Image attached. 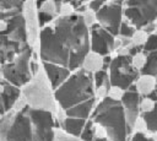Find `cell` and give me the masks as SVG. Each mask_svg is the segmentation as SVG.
Instances as JSON below:
<instances>
[{"instance_id": "6da1fadb", "label": "cell", "mask_w": 157, "mask_h": 141, "mask_svg": "<svg viewBox=\"0 0 157 141\" xmlns=\"http://www.w3.org/2000/svg\"><path fill=\"white\" fill-rule=\"evenodd\" d=\"M90 50V29L78 13L58 16L40 29L37 53L42 63L60 65L74 72L81 67Z\"/></svg>"}, {"instance_id": "7a4b0ae2", "label": "cell", "mask_w": 157, "mask_h": 141, "mask_svg": "<svg viewBox=\"0 0 157 141\" xmlns=\"http://www.w3.org/2000/svg\"><path fill=\"white\" fill-rule=\"evenodd\" d=\"M54 98L65 112L78 103L94 98L93 75L78 69L69 76V78L54 91Z\"/></svg>"}, {"instance_id": "3957f363", "label": "cell", "mask_w": 157, "mask_h": 141, "mask_svg": "<svg viewBox=\"0 0 157 141\" xmlns=\"http://www.w3.org/2000/svg\"><path fill=\"white\" fill-rule=\"evenodd\" d=\"M91 120L103 125L107 129L108 139L110 141H129L132 135L128 126L120 102H114L109 98L98 101Z\"/></svg>"}, {"instance_id": "277c9868", "label": "cell", "mask_w": 157, "mask_h": 141, "mask_svg": "<svg viewBox=\"0 0 157 141\" xmlns=\"http://www.w3.org/2000/svg\"><path fill=\"white\" fill-rule=\"evenodd\" d=\"M21 94L26 99L28 107L36 110H44L55 114L56 102L54 98V91L43 71L39 70L32 80L21 88Z\"/></svg>"}, {"instance_id": "5b68a950", "label": "cell", "mask_w": 157, "mask_h": 141, "mask_svg": "<svg viewBox=\"0 0 157 141\" xmlns=\"http://www.w3.org/2000/svg\"><path fill=\"white\" fill-rule=\"evenodd\" d=\"M33 51L34 49L31 45H26L25 49L15 58L12 63L1 66L0 71L7 83L22 88L32 80L33 75L29 70V61L32 59Z\"/></svg>"}, {"instance_id": "8992f818", "label": "cell", "mask_w": 157, "mask_h": 141, "mask_svg": "<svg viewBox=\"0 0 157 141\" xmlns=\"http://www.w3.org/2000/svg\"><path fill=\"white\" fill-rule=\"evenodd\" d=\"M124 20L136 29L151 23L157 17V1H123Z\"/></svg>"}, {"instance_id": "52a82bcc", "label": "cell", "mask_w": 157, "mask_h": 141, "mask_svg": "<svg viewBox=\"0 0 157 141\" xmlns=\"http://www.w3.org/2000/svg\"><path fill=\"white\" fill-rule=\"evenodd\" d=\"M108 75L112 86H119L125 91L134 86L140 72L131 65V56H113Z\"/></svg>"}, {"instance_id": "ba28073f", "label": "cell", "mask_w": 157, "mask_h": 141, "mask_svg": "<svg viewBox=\"0 0 157 141\" xmlns=\"http://www.w3.org/2000/svg\"><path fill=\"white\" fill-rule=\"evenodd\" d=\"M28 115L32 124L33 141H54L55 129L58 128L54 114L50 112L31 109L28 107Z\"/></svg>"}, {"instance_id": "9c48e42d", "label": "cell", "mask_w": 157, "mask_h": 141, "mask_svg": "<svg viewBox=\"0 0 157 141\" xmlns=\"http://www.w3.org/2000/svg\"><path fill=\"white\" fill-rule=\"evenodd\" d=\"M96 15L101 27L107 29L114 37L119 34L120 25L124 20L123 1H105L104 6Z\"/></svg>"}, {"instance_id": "30bf717a", "label": "cell", "mask_w": 157, "mask_h": 141, "mask_svg": "<svg viewBox=\"0 0 157 141\" xmlns=\"http://www.w3.org/2000/svg\"><path fill=\"white\" fill-rule=\"evenodd\" d=\"M22 15H23V18H25L27 43H28V45H31L37 51L38 50V44H39V34H40V27H39V23H38L37 1H34V0L23 1Z\"/></svg>"}, {"instance_id": "8fae6325", "label": "cell", "mask_w": 157, "mask_h": 141, "mask_svg": "<svg viewBox=\"0 0 157 141\" xmlns=\"http://www.w3.org/2000/svg\"><path fill=\"white\" fill-rule=\"evenodd\" d=\"M1 141H33L32 124L28 115V108L21 113H16L12 124Z\"/></svg>"}, {"instance_id": "7c38bea8", "label": "cell", "mask_w": 157, "mask_h": 141, "mask_svg": "<svg viewBox=\"0 0 157 141\" xmlns=\"http://www.w3.org/2000/svg\"><path fill=\"white\" fill-rule=\"evenodd\" d=\"M113 42L114 36L99 25H96L90 29V49L92 51L98 53L102 56L110 55L113 53Z\"/></svg>"}, {"instance_id": "4fadbf2b", "label": "cell", "mask_w": 157, "mask_h": 141, "mask_svg": "<svg viewBox=\"0 0 157 141\" xmlns=\"http://www.w3.org/2000/svg\"><path fill=\"white\" fill-rule=\"evenodd\" d=\"M140 99H141V97L136 92L135 87L131 86L130 88H128L125 91V94H124V97L120 102L121 105H123V109H124V114H125L128 126L131 130V134H132V126H134L136 119L141 115V113H140Z\"/></svg>"}, {"instance_id": "5bb4252c", "label": "cell", "mask_w": 157, "mask_h": 141, "mask_svg": "<svg viewBox=\"0 0 157 141\" xmlns=\"http://www.w3.org/2000/svg\"><path fill=\"white\" fill-rule=\"evenodd\" d=\"M40 64H42V69L48 78L53 91L59 88L71 75V71L67 67L50 64V63H42V61H40Z\"/></svg>"}, {"instance_id": "9a60e30c", "label": "cell", "mask_w": 157, "mask_h": 141, "mask_svg": "<svg viewBox=\"0 0 157 141\" xmlns=\"http://www.w3.org/2000/svg\"><path fill=\"white\" fill-rule=\"evenodd\" d=\"M97 103H98V99L94 97L92 99L85 101V102L78 103L75 107L67 109L65 112V114H66V116H70V118H78V119L88 120V119H91Z\"/></svg>"}, {"instance_id": "2e32d148", "label": "cell", "mask_w": 157, "mask_h": 141, "mask_svg": "<svg viewBox=\"0 0 157 141\" xmlns=\"http://www.w3.org/2000/svg\"><path fill=\"white\" fill-rule=\"evenodd\" d=\"M134 87L140 97H150L157 88V77L148 74H140Z\"/></svg>"}, {"instance_id": "e0dca14e", "label": "cell", "mask_w": 157, "mask_h": 141, "mask_svg": "<svg viewBox=\"0 0 157 141\" xmlns=\"http://www.w3.org/2000/svg\"><path fill=\"white\" fill-rule=\"evenodd\" d=\"M103 65H104V56L99 55L98 53H94V51L90 50L86 54V56L83 58L80 69H82L86 72H90V74L93 75V74L103 70Z\"/></svg>"}, {"instance_id": "ac0fdd59", "label": "cell", "mask_w": 157, "mask_h": 141, "mask_svg": "<svg viewBox=\"0 0 157 141\" xmlns=\"http://www.w3.org/2000/svg\"><path fill=\"white\" fill-rule=\"evenodd\" d=\"M86 121L87 120H83V119L66 116L64 119V121L60 124V129L64 130L66 134H69L71 136L80 137V135H81V132H82V130L86 125Z\"/></svg>"}, {"instance_id": "d6986e66", "label": "cell", "mask_w": 157, "mask_h": 141, "mask_svg": "<svg viewBox=\"0 0 157 141\" xmlns=\"http://www.w3.org/2000/svg\"><path fill=\"white\" fill-rule=\"evenodd\" d=\"M20 97H21V88L15 87V86H12V85H10L5 81V90L1 94V98H2V104H4V108H5L6 113L12 109L13 103Z\"/></svg>"}, {"instance_id": "ffe728a7", "label": "cell", "mask_w": 157, "mask_h": 141, "mask_svg": "<svg viewBox=\"0 0 157 141\" xmlns=\"http://www.w3.org/2000/svg\"><path fill=\"white\" fill-rule=\"evenodd\" d=\"M61 1H55V0H45V1H37V9L38 11L47 13L52 17H58L59 7H60Z\"/></svg>"}, {"instance_id": "44dd1931", "label": "cell", "mask_w": 157, "mask_h": 141, "mask_svg": "<svg viewBox=\"0 0 157 141\" xmlns=\"http://www.w3.org/2000/svg\"><path fill=\"white\" fill-rule=\"evenodd\" d=\"M148 37H150V34L147 32H145L144 29H141V28L135 29L132 36H131V38H130L131 39V44L134 47H136V48H140V47L144 48V45L148 40Z\"/></svg>"}, {"instance_id": "7402d4cb", "label": "cell", "mask_w": 157, "mask_h": 141, "mask_svg": "<svg viewBox=\"0 0 157 141\" xmlns=\"http://www.w3.org/2000/svg\"><path fill=\"white\" fill-rule=\"evenodd\" d=\"M140 74H148L157 77V51L148 53L147 55V64Z\"/></svg>"}, {"instance_id": "603a6c76", "label": "cell", "mask_w": 157, "mask_h": 141, "mask_svg": "<svg viewBox=\"0 0 157 141\" xmlns=\"http://www.w3.org/2000/svg\"><path fill=\"white\" fill-rule=\"evenodd\" d=\"M156 101L151 97H141L140 99V113L141 115H147L155 112L156 109Z\"/></svg>"}, {"instance_id": "cb8c5ba5", "label": "cell", "mask_w": 157, "mask_h": 141, "mask_svg": "<svg viewBox=\"0 0 157 141\" xmlns=\"http://www.w3.org/2000/svg\"><path fill=\"white\" fill-rule=\"evenodd\" d=\"M147 64V54L141 51H137L136 54H134L131 56V65L135 70H137L139 72H141L144 70V67Z\"/></svg>"}, {"instance_id": "d4e9b609", "label": "cell", "mask_w": 157, "mask_h": 141, "mask_svg": "<svg viewBox=\"0 0 157 141\" xmlns=\"http://www.w3.org/2000/svg\"><path fill=\"white\" fill-rule=\"evenodd\" d=\"M132 134H142V135H147L150 134V130H148V125H147V121L145 119L144 115H140L134 126H132Z\"/></svg>"}, {"instance_id": "484cf974", "label": "cell", "mask_w": 157, "mask_h": 141, "mask_svg": "<svg viewBox=\"0 0 157 141\" xmlns=\"http://www.w3.org/2000/svg\"><path fill=\"white\" fill-rule=\"evenodd\" d=\"M110 86H112V83H110V80H109V77H108V78L103 82V85H101L99 87H96V88H94V97H96L98 101H102V99L107 98V97H108V91H109Z\"/></svg>"}, {"instance_id": "4316f807", "label": "cell", "mask_w": 157, "mask_h": 141, "mask_svg": "<svg viewBox=\"0 0 157 141\" xmlns=\"http://www.w3.org/2000/svg\"><path fill=\"white\" fill-rule=\"evenodd\" d=\"M80 139L82 141H93L94 140V134H93V120L88 119L86 121V125L80 135Z\"/></svg>"}, {"instance_id": "83f0119b", "label": "cell", "mask_w": 157, "mask_h": 141, "mask_svg": "<svg viewBox=\"0 0 157 141\" xmlns=\"http://www.w3.org/2000/svg\"><path fill=\"white\" fill-rule=\"evenodd\" d=\"M124 94H125V90L124 88H121L119 86H110L107 98H109L110 101H114V102H121Z\"/></svg>"}, {"instance_id": "f1b7e54d", "label": "cell", "mask_w": 157, "mask_h": 141, "mask_svg": "<svg viewBox=\"0 0 157 141\" xmlns=\"http://www.w3.org/2000/svg\"><path fill=\"white\" fill-rule=\"evenodd\" d=\"M75 13H76L75 7L71 5L70 1H61L60 7H59V12H58L59 17H70Z\"/></svg>"}, {"instance_id": "f546056e", "label": "cell", "mask_w": 157, "mask_h": 141, "mask_svg": "<svg viewBox=\"0 0 157 141\" xmlns=\"http://www.w3.org/2000/svg\"><path fill=\"white\" fill-rule=\"evenodd\" d=\"M81 16H82L83 23L86 25V27H87L88 29H91L92 27H94L96 25H98L96 12H93V11H91V10H87V11H86L85 13H82Z\"/></svg>"}, {"instance_id": "4dcf8cb0", "label": "cell", "mask_w": 157, "mask_h": 141, "mask_svg": "<svg viewBox=\"0 0 157 141\" xmlns=\"http://www.w3.org/2000/svg\"><path fill=\"white\" fill-rule=\"evenodd\" d=\"M136 28L134 26H131L126 20H123L121 25H120V29H119V34L118 36H121V37H126V38H131L134 31Z\"/></svg>"}, {"instance_id": "1f68e13d", "label": "cell", "mask_w": 157, "mask_h": 141, "mask_svg": "<svg viewBox=\"0 0 157 141\" xmlns=\"http://www.w3.org/2000/svg\"><path fill=\"white\" fill-rule=\"evenodd\" d=\"M144 53H153L157 51V34H151L148 37L147 43L144 45Z\"/></svg>"}, {"instance_id": "d6a6232c", "label": "cell", "mask_w": 157, "mask_h": 141, "mask_svg": "<svg viewBox=\"0 0 157 141\" xmlns=\"http://www.w3.org/2000/svg\"><path fill=\"white\" fill-rule=\"evenodd\" d=\"M93 134H94V139H108L107 129L103 125L94 121H93Z\"/></svg>"}, {"instance_id": "836d02e7", "label": "cell", "mask_w": 157, "mask_h": 141, "mask_svg": "<svg viewBox=\"0 0 157 141\" xmlns=\"http://www.w3.org/2000/svg\"><path fill=\"white\" fill-rule=\"evenodd\" d=\"M109 77L108 75V71L105 70H101L96 74H93V83H94V88L96 87H99L101 85H103V82Z\"/></svg>"}, {"instance_id": "e575fe53", "label": "cell", "mask_w": 157, "mask_h": 141, "mask_svg": "<svg viewBox=\"0 0 157 141\" xmlns=\"http://www.w3.org/2000/svg\"><path fill=\"white\" fill-rule=\"evenodd\" d=\"M28 108V104H27V102H26V99L22 97V94H21V97L13 103V105H12V112L13 113H21V112H23L25 109H27Z\"/></svg>"}, {"instance_id": "d590c367", "label": "cell", "mask_w": 157, "mask_h": 141, "mask_svg": "<svg viewBox=\"0 0 157 141\" xmlns=\"http://www.w3.org/2000/svg\"><path fill=\"white\" fill-rule=\"evenodd\" d=\"M105 1H98V0H94V1H87V6H88V10L93 11V12H98L103 6H104Z\"/></svg>"}, {"instance_id": "8d00e7d4", "label": "cell", "mask_w": 157, "mask_h": 141, "mask_svg": "<svg viewBox=\"0 0 157 141\" xmlns=\"http://www.w3.org/2000/svg\"><path fill=\"white\" fill-rule=\"evenodd\" d=\"M129 141H152L150 137V134L142 135V134H132L129 139Z\"/></svg>"}, {"instance_id": "74e56055", "label": "cell", "mask_w": 157, "mask_h": 141, "mask_svg": "<svg viewBox=\"0 0 157 141\" xmlns=\"http://www.w3.org/2000/svg\"><path fill=\"white\" fill-rule=\"evenodd\" d=\"M150 137H151V140H152V141H157V130H155V131L150 132Z\"/></svg>"}, {"instance_id": "f35d334b", "label": "cell", "mask_w": 157, "mask_h": 141, "mask_svg": "<svg viewBox=\"0 0 157 141\" xmlns=\"http://www.w3.org/2000/svg\"><path fill=\"white\" fill-rule=\"evenodd\" d=\"M4 81V77H2V74H1V71H0V83Z\"/></svg>"}, {"instance_id": "ab89813d", "label": "cell", "mask_w": 157, "mask_h": 141, "mask_svg": "<svg viewBox=\"0 0 157 141\" xmlns=\"http://www.w3.org/2000/svg\"><path fill=\"white\" fill-rule=\"evenodd\" d=\"M153 22H155V23H156V25H157V17H156V18H155V21H153Z\"/></svg>"}]
</instances>
